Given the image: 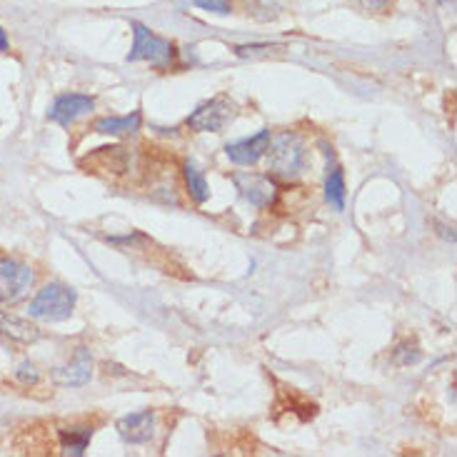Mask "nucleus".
Returning <instances> with one entry per match:
<instances>
[{
  "mask_svg": "<svg viewBox=\"0 0 457 457\" xmlns=\"http://www.w3.org/2000/svg\"><path fill=\"white\" fill-rule=\"evenodd\" d=\"M195 5L208 12H218V15L230 12V0H195Z\"/></svg>",
  "mask_w": 457,
  "mask_h": 457,
  "instance_id": "f3484780",
  "label": "nucleus"
},
{
  "mask_svg": "<svg viewBox=\"0 0 457 457\" xmlns=\"http://www.w3.org/2000/svg\"><path fill=\"white\" fill-rule=\"evenodd\" d=\"M118 433H120L125 443H133V445L148 443L153 433H155V412L145 410V412L128 415V418L118 422Z\"/></svg>",
  "mask_w": 457,
  "mask_h": 457,
  "instance_id": "1a4fd4ad",
  "label": "nucleus"
},
{
  "mask_svg": "<svg viewBox=\"0 0 457 457\" xmlns=\"http://www.w3.org/2000/svg\"><path fill=\"white\" fill-rule=\"evenodd\" d=\"M393 358H395L397 365H412V362L420 360V350H418L415 343H412V345H410V343H403V345L393 353Z\"/></svg>",
  "mask_w": 457,
  "mask_h": 457,
  "instance_id": "dca6fc26",
  "label": "nucleus"
},
{
  "mask_svg": "<svg viewBox=\"0 0 457 457\" xmlns=\"http://www.w3.org/2000/svg\"><path fill=\"white\" fill-rule=\"evenodd\" d=\"M8 50V37H5V30L0 28V53H5Z\"/></svg>",
  "mask_w": 457,
  "mask_h": 457,
  "instance_id": "aec40b11",
  "label": "nucleus"
},
{
  "mask_svg": "<svg viewBox=\"0 0 457 457\" xmlns=\"http://www.w3.org/2000/svg\"><path fill=\"white\" fill-rule=\"evenodd\" d=\"M265 155H268L270 173H275L278 178H295L308 165L305 143L295 133H280V136L270 137Z\"/></svg>",
  "mask_w": 457,
  "mask_h": 457,
  "instance_id": "f257e3e1",
  "label": "nucleus"
},
{
  "mask_svg": "<svg viewBox=\"0 0 457 457\" xmlns=\"http://www.w3.org/2000/svg\"><path fill=\"white\" fill-rule=\"evenodd\" d=\"M58 435H61V450L65 455H83L90 437H93V428L75 425V428H62Z\"/></svg>",
  "mask_w": 457,
  "mask_h": 457,
  "instance_id": "9b49d317",
  "label": "nucleus"
},
{
  "mask_svg": "<svg viewBox=\"0 0 457 457\" xmlns=\"http://www.w3.org/2000/svg\"><path fill=\"white\" fill-rule=\"evenodd\" d=\"M235 118V103L225 96L203 103L198 111L187 118V128L195 133H218Z\"/></svg>",
  "mask_w": 457,
  "mask_h": 457,
  "instance_id": "39448f33",
  "label": "nucleus"
},
{
  "mask_svg": "<svg viewBox=\"0 0 457 457\" xmlns=\"http://www.w3.org/2000/svg\"><path fill=\"white\" fill-rule=\"evenodd\" d=\"M93 108H96V103H93V98H87V96H78V93H73V96H61V98L53 103V108L48 111V118L53 123L71 125L78 118L93 112Z\"/></svg>",
  "mask_w": 457,
  "mask_h": 457,
  "instance_id": "6e6552de",
  "label": "nucleus"
},
{
  "mask_svg": "<svg viewBox=\"0 0 457 457\" xmlns=\"http://www.w3.org/2000/svg\"><path fill=\"white\" fill-rule=\"evenodd\" d=\"M0 330L5 335H11L12 340H21V343H33V340H37L36 325H28V322L18 320V318H5V320L0 322Z\"/></svg>",
  "mask_w": 457,
  "mask_h": 457,
  "instance_id": "2eb2a0df",
  "label": "nucleus"
},
{
  "mask_svg": "<svg viewBox=\"0 0 457 457\" xmlns=\"http://www.w3.org/2000/svg\"><path fill=\"white\" fill-rule=\"evenodd\" d=\"M75 308V293L71 287H65L61 283L46 285L33 300H30V308L28 315L43 322H62L73 315Z\"/></svg>",
  "mask_w": 457,
  "mask_h": 457,
  "instance_id": "f03ea898",
  "label": "nucleus"
},
{
  "mask_svg": "<svg viewBox=\"0 0 457 457\" xmlns=\"http://www.w3.org/2000/svg\"><path fill=\"white\" fill-rule=\"evenodd\" d=\"M186 183H187V193H190V198L195 200L198 205H203L208 195H211V187H208V180H205V175L200 170L198 165L193 161L186 162Z\"/></svg>",
  "mask_w": 457,
  "mask_h": 457,
  "instance_id": "ddd939ff",
  "label": "nucleus"
},
{
  "mask_svg": "<svg viewBox=\"0 0 457 457\" xmlns=\"http://www.w3.org/2000/svg\"><path fill=\"white\" fill-rule=\"evenodd\" d=\"M140 112L133 115H125V118H100L93 125L96 133H105V136H128V133H136L140 130Z\"/></svg>",
  "mask_w": 457,
  "mask_h": 457,
  "instance_id": "f8f14e48",
  "label": "nucleus"
},
{
  "mask_svg": "<svg viewBox=\"0 0 457 457\" xmlns=\"http://www.w3.org/2000/svg\"><path fill=\"white\" fill-rule=\"evenodd\" d=\"M368 11H385L390 0H360Z\"/></svg>",
  "mask_w": 457,
  "mask_h": 457,
  "instance_id": "6ab92c4d",
  "label": "nucleus"
},
{
  "mask_svg": "<svg viewBox=\"0 0 457 457\" xmlns=\"http://www.w3.org/2000/svg\"><path fill=\"white\" fill-rule=\"evenodd\" d=\"M325 198L333 205L335 211H343L345 208V178L340 168H333L328 180H325Z\"/></svg>",
  "mask_w": 457,
  "mask_h": 457,
  "instance_id": "4468645a",
  "label": "nucleus"
},
{
  "mask_svg": "<svg viewBox=\"0 0 457 457\" xmlns=\"http://www.w3.org/2000/svg\"><path fill=\"white\" fill-rule=\"evenodd\" d=\"M270 137V130H260L255 137H247V140H240V143L228 145L225 153H228V158L233 162H237V165H253V162H258L260 158L265 155Z\"/></svg>",
  "mask_w": 457,
  "mask_h": 457,
  "instance_id": "9d476101",
  "label": "nucleus"
},
{
  "mask_svg": "<svg viewBox=\"0 0 457 457\" xmlns=\"http://www.w3.org/2000/svg\"><path fill=\"white\" fill-rule=\"evenodd\" d=\"M15 375H18V380H21L23 385H36L37 378H40L33 362H23V365L18 368V372H15Z\"/></svg>",
  "mask_w": 457,
  "mask_h": 457,
  "instance_id": "a211bd4d",
  "label": "nucleus"
},
{
  "mask_svg": "<svg viewBox=\"0 0 457 457\" xmlns=\"http://www.w3.org/2000/svg\"><path fill=\"white\" fill-rule=\"evenodd\" d=\"M133 50H130V55H128V61L136 62V61H145L153 62V65H170L175 55V48L168 43V40H162L161 36H155L153 30H148L143 23H133Z\"/></svg>",
  "mask_w": 457,
  "mask_h": 457,
  "instance_id": "7ed1b4c3",
  "label": "nucleus"
},
{
  "mask_svg": "<svg viewBox=\"0 0 457 457\" xmlns=\"http://www.w3.org/2000/svg\"><path fill=\"white\" fill-rule=\"evenodd\" d=\"M33 287V270L11 258H0V303L15 305Z\"/></svg>",
  "mask_w": 457,
  "mask_h": 457,
  "instance_id": "20e7f679",
  "label": "nucleus"
},
{
  "mask_svg": "<svg viewBox=\"0 0 457 457\" xmlns=\"http://www.w3.org/2000/svg\"><path fill=\"white\" fill-rule=\"evenodd\" d=\"M93 375V360H90V353L86 347H78L75 350V358L62 365V368H55L53 370V380L62 387H80L86 385Z\"/></svg>",
  "mask_w": 457,
  "mask_h": 457,
  "instance_id": "0eeeda50",
  "label": "nucleus"
},
{
  "mask_svg": "<svg viewBox=\"0 0 457 457\" xmlns=\"http://www.w3.org/2000/svg\"><path fill=\"white\" fill-rule=\"evenodd\" d=\"M233 183L240 190V195L255 205V208H270L278 198V186L272 183L268 175L258 173H235Z\"/></svg>",
  "mask_w": 457,
  "mask_h": 457,
  "instance_id": "423d86ee",
  "label": "nucleus"
}]
</instances>
